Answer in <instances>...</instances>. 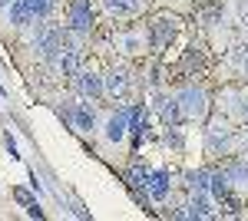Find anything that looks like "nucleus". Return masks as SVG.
Here are the masks:
<instances>
[{
	"label": "nucleus",
	"mask_w": 248,
	"mask_h": 221,
	"mask_svg": "<svg viewBox=\"0 0 248 221\" xmlns=\"http://www.w3.org/2000/svg\"><path fill=\"white\" fill-rule=\"evenodd\" d=\"M93 3L90 0H70L66 3V30H73V33H90L93 30Z\"/></svg>",
	"instance_id": "obj_1"
},
{
	"label": "nucleus",
	"mask_w": 248,
	"mask_h": 221,
	"mask_svg": "<svg viewBox=\"0 0 248 221\" xmlns=\"http://www.w3.org/2000/svg\"><path fill=\"white\" fill-rule=\"evenodd\" d=\"M175 99H179V106H182V116L186 119H205V112H209V96L199 89V86H186V89L175 92Z\"/></svg>",
	"instance_id": "obj_2"
},
{
	"label": "nucleus",
	"mask_w": 248,
	"mask_h": 221,
	"mask_svg": "<svg viewBox=\"0 0 248 221\" xmlns=\"http://www.w3.org/2000/svg\"><path fill=\"white\" fill-rule=\"evenodd\" d=\"M113 46L119 50V53H126V56H133V53H142L146 46H149V33L146 30H119L113 37Z\"/></svg>",
	"instance_id": "obj_3"
},
{
	"label": "nucleus",
	"mask_w": 248,
	"mask_h": 221,
	"mask_svg": "<svg viewBox=\"0 0 248 221\" xmlns=\"http://www.w3.org/2000/svg\"><path fill=\"white\" fill-rule=\"evenodd\" d=\"M175 33H179V20H172V17H155L153 27H149V43H153L155 50H166L172 40H175Z\"/></svg>",
	"instance_id": "obj_4"
},
{
	"label": "nucleus",
	"mask_w": 248,
	"mask_h": 221,
	"mask_svg": "<svg viewBox=\"0 0 248 221\" xmlns=\"http://www.w3.org/2000/svg\"><path fill=\"white\" fill-rule=\"evenodd\" d=\"M129 112H133V109H119V112H113V116L106 119L103 135H106V142H109V146H119V142L129 135V129H133V126H129Z\"/></svg>",
	"instance_id": "obj_5"
},
{
	"label": "nucleus",
	"mask_w": 248,
	"mask_h": 221,
	"mask_svg": "<svg viewBox=\"0 0 248 221\" xmlns=\"http://www.w3.org/2000/svg\"><path fill=\"white\" fill-rule=\"evenodd\" d=\"M146 192H149V198H153L155 205H166V202H169V192H172V175H169V168H155V172H149Z\"/></svg>",
	"instance_id": "obj_6"
},
{
	"label": "nucleus",
	"mask_w": 248,
	"mask_h": 221,
	"mask_svg": "<svg viewBox=\"0 0 248 221\" xmlns=\"http://www.w3.org/2000/svg\"><path fill=\"white\" fill-rule=\"evenodd\" d=\"M99 3H103V10L116 20H133L146 10V0H99Z\"/></svg>",
	"instance_id": "obj_7"
},
{
	"label": "nucleus",
	"mask_w": 248,
	"mask_h": 221,
	"mask_svg": "<svg viewBox=\"0 0 248 221\" xmlns=\"http://www.w3.org/2000/svg\"><path fill=\"white\" fill-rule=\"evenodd\" d=\"M73 79H77V89L83 92V96H90V99H103V96H106V83H103V76H96L93 70H79Z\"/></svg>",
	"instance_id": "obj_8"
},
{
	"label": "nucleus",
	"mask_w": 248,
	"mask_h": 221,
	"mask_svg": "<svg viewBox=\"0 0 248 221\" xmlns=\"http://www.w3.org/2000/svg\"><path fill=\"white\" fill-rule=\"evenodd\" d=\"M229 139H232L229 122H225V119H215V122L209 126V132H205V148H209L212 155H215L218 148H225V146H229Z\"/></svg>",
	"instance_id": "obj_9"
},
{
	"label": "nucleus",
	"mask_w": 248,
	"mask_h": 221,
	"mask_svg": "<svg viewBox=\"0 0 248 221\" xmlns=\"http://www.w3.org/2000/svg\"><path fill=\"white\" fill-rule=\"evenodd\" d=\"M103 83H106V96L123 99V96H126V89H129V73H126L123 66H113L109 73L103 76Z\"/></svg>",
	"instance_id": "obj_10"
},
{
	"label": "nucleus",
	"mask_w": 248,
	"mask_h": 221,
	"mask_svg": "<svg viewBox=\"0 0 248 221\" xmlns=\"http://www.w3.org/2000/svg\"><path fill=\"white\" fill-rule=\"evenodd\" d=\"M53 63H57V73L60 76H77L79 73V63H83V53H79V46H63V53H60Z\"/></svg>",
	"instance_id": "obj_11"
},
{
	"label": "nucleus",
	"mask_w": 248,
	"mask_h": 221,
	"mask_svg": "<svg viewBox=\"0 0 248 221\" xmlns=\"http://www.w3.org/2000/svg\"><path fill=\"white\" fill-rule=\"evenodd\" d=\"M70 122H73L77 132H93L96 129V109L86 106V103H77V106L70 109Z\"/></svg>",
	"instance_id": "obj_12"
},
{
	"label": "nucleus",
	"mask_w": 248,
	"mask_h": 221,
	"mask_svg": "<svg viewBox=\"0 0 248 221\" xmlns=\"http://www.w3.org/2000/svg\"><path fill=\"white\" fill-rule=\"evenodd\" d=\"M159 116H162L166 122H172V126L186 119V116H182V106H179V99H175V96H166V99H159Z\"/></svg>",
	"instance_id": "obj_13"
},
{
	"label": "nucleus",
	"mask_w": 248,
	"mask_h": 221,
	"mask_svg": "<svg viewBox=\"0 0 248 221\" xmlns=\"http://www.w3.org/2000/svg\"><path fill=\"white\" fill-rule=\"evenodd\" d=\"M27 7H30V14L37 20H46L53 14V7H57V0H27Z\"/></svg>",
	"instance_id": "obj_14"
},
{
	"label": "nucleus",
	"mask_w": 248,
	"mask_h": 221,
	"mask_svg": "<svg viewBox=\"0 0 248 221\" xmlns=\"http://www.w3.org/2000/svg\"><path fill=\"white\" fill-rule=\"evenodd\" d=\"M225 178L235 185H242V188H248V162H235V165L225 172Z\"/></svg>",
	"instance_id": "obj_15"
},
{
	"label": "nucleus",
	"mask_w": 248,
	"mask_h": 221,
	"mask_svg": "<svg viewBox=\"0 0 248 221\" xmlns=\"http://www.w3.org/2000/svg\"><path fill=\"white\" fill-rule=\"evenodd\" d=\"M232 63H235V70L242 76H248V43H238V46L232 50Z\"/></svg>",
	"instance_id": "obj_16"
},
{
	"label": "nucleus",
	"mask_w": 248,
	"mask_h": 221,
	"mask_svg": "<svg viewBox=\"0 0 248 221\" xmlns=\"http://www.w3.org/2000/svg\"><path fill=\"white\" fill-rule=\"evenodd\" d=\"M232 14H235L238 30H245V33H248V0H232Z\"/></svg>",
	"instance_id": "obj_17"
},
{
	"label": "nucleus",
	"mask_w": 248,
	"mask_h": 221,
	"mask_svg": "<svg viewBox=\"0 0 248 221\" xmlns=\"http://www.w3.org/2000/svg\"><path fill=\"white\" fill-rule=\"evenodd\" d=\"M229 99H232V106L242 112V119L248 122V89H242V92H229Z\"/></svg>",
	"instance_id": "obj_18"
},
{
	"label": "nucleus",
	"mask_w": 248,
	"mask_h": 221,
	"mask_svg": "<svg viewBox=\"0 0 248 221\" xmlns=\"http://www.w3.org/2000/svg\"><path fill=\"white\" fill-rule=\"evenodd\" d=\"M14 3H17V0H0V10H10Z\"/></svg>",
	"instance_id": "obj_19"
}]
</instances>
